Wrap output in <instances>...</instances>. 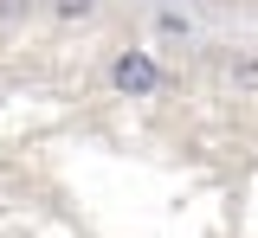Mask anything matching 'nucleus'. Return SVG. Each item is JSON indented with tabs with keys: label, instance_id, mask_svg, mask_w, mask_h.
Returning <instances> with one entry per match:
<instances>
[{
	"label": "nucleus",
	"instance_id": "obj_1",
	"mask_svg": "<svg viewBox=\"0 0 258 238\" xmlns=\"http://www.w3.org/2000/svg\"><path fill=\"white\" fill-rule=\"evenodd\" d=\"M110 84H116L123 97H149V90L161 84V71H155V58H149V52H123V58L110 65Z\"/></svg>",
	"mask_w": 258,
	"mask_h": 238
},
{
	"label": "nucleus",
	"instance_id": "obj_2",
	"mask_svg": "<svg viewBox=\"0 0 258 238\" xmlns=\"http://www.w3.org/2000/svg\"><path fill=\"white\" fill-rule=\"evenodd\" d=\"M52 7H58V20H84L97 0H52Z\"/></svg>",
	"mask_w": 258,
	"mask_h": 238
}]
</instances>
